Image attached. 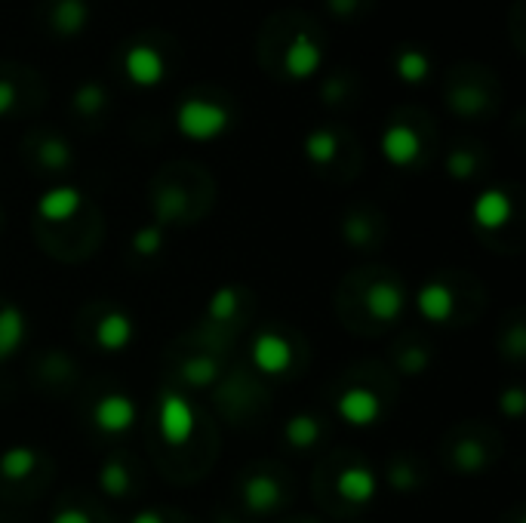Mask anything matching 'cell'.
<instances>
[{
  "instance_id": "obj_1",
  "label": "cell",
  "mask_w": 526,
  "mask_h": 523,
  "mask_svg": "<svg viewBox=\"0 0 526 523\" xmlns=\"http://www.w3.org/2000/svg\"><path fill=\"white\" fill-rule=\"evenodd\" d=\"M176 124L188 139L207 142V139H216L219 133L228 130V111L219 108L216 102H207V99H188L179 105Z\"/></svg>"
},
{
  "instance_id": "obj_2",
  "label": "cell",
  "mask_w": 526,
  "mask_h": 523,
  "mask_svg": "<svg viewBox=\"0 0 526 523\" xmlns=\"http://www.w3.org/2000/svg\"><path fill=\"white\" fill-rule=\"evenodd\" d=\"M157 425H160V434H164L167 444H185V440L194 434V425H197L194 407L179 394H167L164 400H160Z\"/></svg>"
},
{
  "instance_id": "obj_3",
  "label": "cell",
  "mask_w": 526,
  "mask_h": 523,
  "mask_svg": "<svg viewBox=\"0 0 526 523\" xmlns=\"http://www.w3.org/2000/svg\"><path fill=\"white\" fill-rule=\"evenodd\" d=\"M124 65H127L130 80H133V84H139V87H154V84H160V80H164V74H167L164 56H160L154 47H145V44L133 47V50L127 53Z\"/></svg>"
},
{
  "instance_id": "obj_4",
  "label": "cell",
  "mask_w": 526,
  "mask_h": 523,
  "mask_svg": "<svg viewBox=\"0 0 526 523\" xmlns=\"http://www.w3.org/2000/svg\"><path fill=\"white\" fill-rule=\"evenodd\" d=\"M93 419L102 431L108 434H120V431H127L136 419V407L130 404V397L124 394H105L96 410H93Z\"/></svg>"
},
{
  "instance_id": "obj_5",
  "label": "cell",
  "mask_w": 526,
  "mask_h": 523,
  "mask_svg": "<svg viewBox=\"0 0 526 523\" xmlns=\"http://www.w3.org/2000/svg\"><path fill=\"white\" fill-rule=\"evenodd\" d=\"M382 151L394 167H410L422 151V142H419L416 130H410L407 124H394L382 136Z\"/></svg>"
},
{
  "instance_id": "obj_6",
  "label": "cell",
  "mask_w": 526,
  "mask_h": 523,
  "mask_svg": "<svg viewBox=\"0 0 526 523\" xmlns=\"http://www.w3.org/2000/svg\"><path fill=\"white\" fill-rule=\"evenodd\" d=\"M320 62H323V50L314 44L311 37L302 34L287 47V56H283V71H287L290 77H296V80H305L320 68Z\"/></svg>"
},
{
  "instance_id": "obj_7",
  "label": "cell",
  "mask_w": 526,
  "mask_h": 523,
  "mask_svg": "<svg viewBox=\"0 0 526 523\" xmlns=\"http://www.w3.org/2000/svg\"><path fill=\"white\" fill-rule=\"evenodd\" d=\"M290 357H293V351H290L287 339H280L277 333H262L253 342V360L262 373H283L290 367Z\"/></svg>"
},
{
  "instance_id": "obj_8",
  "label": "cell",
  "mask_w": 526,
  "mask_h": 523,
  "mask_svg": "<svg viewBox=\"0 0 526 523\" xmlns=\"http://www.w3.org/2000/svg\"><path fill=\"white\" fill-rule=\"evenodd\" d=\"M339 413L351 425H373L376 416H379V397L367 388H351L339 400Z\"/></svg>"
},
{
  "instance_id": "obj_9",
  "label": "cell",
  "mask_w": 526,
  "mask_h": 523,
  "mask_svg": "<svg viewBox=\"0 0 526 523\" xmlns=\"http://www.w3.org/2000/svg\"><path fill=\"white\" fill-rule=\"evenodd\" d=\"M77 210H80V191L71 188V185L50 188L44 197L37 200V213L44 216V219H50V222H65V219H71Z\"/></svg>"
},
{
  "instance_id": "obj_10",
  "label": "cell",
  "mask_w": 526,
  "mask_h": 523,
  "mask_svg": "<svg viewBox=\"0 0 526 523\" xmlns=\"http://www.w3.org/2000/svg\"><path fill=\"white\" fill-rule=\"evenodd\" d=\"M508 216H511V200H508L505 191L490 188V191H483V194L477 197V204H474V219H477V225H483V228H499V225L508 222Z\"/></svg>"
},
{
  "instance_id": "obj_11",
  "label": "cell",
  "mask_w": 526,
  "mask_h": 523,
  "mask_svg": "<svg viewBox=\"0 0 526 523\" xmlns=\"http://www.w3.org/2000/svg\"><path fill=\"white\" fill-rule=\"evenodd\" d=\"M339 493L351 502H370L376 493V474L370 468H345L339 474Z\"/></svg>"
},
{
  "instance_id": "obj_12",
  "label": "cell",
  "mask_w": 526,
  "mask_h": 523,
  "mask_svg": "<svg viewBox=\"0 0 526 523\" xmlns=\"http://www.w3.org/2000/svg\"><path fill=\"white\" fill-rule=\"evenodd\" d=\"M133 339V320L120 311H111L108 317H102L99 324V345L108 351H120Z\"/></svg>"
},
{
  "instance_id": "obj_13",
  "label": "cell",
  "mask_w": 526,
  "mask_h": 523,
  "mask_svg": "<svg viewBox=\"0 0 526 523\" xmlns=\"http://www.w3.org/2000/svg\"><path fill=\"white\" fill-rule=\"evenodd\" d=\"M87 19H90V7L84 4V0H59V4L53 7L50 22L59 34H77L87 25Z\"/></svg>"
},
{
  "instance_id": "obj_14",
  "label": "cell",
  "mask_w": 526,
  "mask_h": 523,
  "mask_svg": "<svg viewBox=\"0 0 526 523\" xmlns=\"http://www.w3.org/2000/svg\"><path fill=\"white\" fill-rule=\"evenodd\" d=\"M25 339V317L19 308H4L0 311V360L10 357Z\"/></svg>"
},
{
  "instance_id": "obj_15",
  "label": "cell",
  "mask_w": 526,
  "mask_h": 523,
  "mask_svg": "<svg viewBox=\"0 0 526 523\" xmlns=\"http://www.w3.org/2000/svg\"><path fill=\"white\" fill-rule=\"evenodd\" d=\"M419 308L425 317L431 320H447L450 311H453V293L443 287V284H428L422 293H419Z\"/></svg>"
},
{
  "instance_id": "obj_16",
  "label": "cell",
  "mask_w": 526,
  "mask_h": 523,
  "mask_svg": "<svg viewBox=\"0 0 526 523\" xmlns=\"http://www.w3.org/2000/svg\"><path fill=\"white\" fill-rule=\"evenodd\" d=\"M370 308H373L376 317L394 320L400 314V308H403V293L394 284H388V280H385V284H376L370 290Z\"/></svg>"
},
{
  "instance_id": "obj_17",
  "label": "cell",
  "mask_w": 526,
  "mask_h": 523,
  "mask_svg": "<svg viewBox=\"0 0 526 523\" xmlns=\"http://www.w3.org/2000/svg\"><path fill=\"white\" fill-rule=\"evenodd\" d=\"M428 56L419 53V50H400L397 59H394V71L397 77H403L407 84H419V80L428 77Z\"/></svg>"
},
{
  "instance_id": "obj_18",
  "label": "cell",
  "mask_w": 526,
  "mask_h": 523,
  "mask_svg": "<svg viewBox=\"0 0 526 523\" xmlns=\"http://www.w3.org/2000/svg\"><path fill=\"white\" fill-rule=\"evenodd\" d=\"M280 499V490L271 477H253L250 487H247V505L256 508V511H268L271 505H277Z\"/></svg>"
},
{
  "instance_id": "obj_19",
  "label": "cell",
  "mask_w": 526,
  "mask_h": 523,
  "mask_svg": "<svg viewBox=\"0 0 526 523\" xmlns=\"http://www.w3.org/2000/svg\"><path fill=\"white\" fill-rule=\"evenodd\" d=\"M336 136L330 130H314L308 139H305V154L314 160V164H330V160L336 157Z\"/></svg>"
},
{
  "instance_id": "obj_20",
  "label": "cell",
  "mask_w": 526,
  "mask_h": 523,
  "mask_svg": "<svg viewBox=\"0 0 526 523\" xmlns=\"http://www.w3.org/2000/svg\"><path fill=\"white\" fill-rule=\"evenodd\" d=\"M317 434H320V425H317L311 416H296V419L287 425V440H290L293 447H299V450L311 447L314 440H317Z\"/></svg>"
},
{
  "instance_id": "obj_21",
  "label": "cell",
  "mask_w": 526,
  "mask_h": 523,
  "mask_svg": "<svg viewBox=\"0 0 526 523\" xmlns=\"http://www.w3.org/2000/svg\"><path fill=\"white\" fill-rule=\"evenodd\" d=\"M31 468H34V453L28 447H16L0 459V471H4L7 477H25Z\"/></svg>"
},
{
  "instance_id": "obj_22",
  "label": "cell",
  "mask_w": 526,
  "mask_h": 523,
  "mask_svg": "<svg viewBox=\"0 0 526 523\" xmlns=\"http://www.w3.org/2000/svg\"><path fill=\"white\" fill-rule=\"evenodd\" d=\"M37 157H40V164H44V167H50V170H62V167H68L71 151H68V145H65L62 139H47L44 145H40Z\"/></svg>"
},
{
  "instance_id": "obj_23",
  "label": "cell",
  "mask_w": 526,
  "mask_h": 523,
  "mask_svg": "<svg viewBox=\"0 0 526 523\" xmlns=\"http://www.w3.org/2000/svg\"><path fill=\"white\" fill-rule=\"evenodd\" d=\"M102 105H105V90H102L99 84H84V87H77V93H74V108H77V111L96 114Z\"/></svg>"
},
{
  "instance_id": "obj_24",
  "label": "cell",
  "mask_w": 526,
  "mask_h": 523,
  "mask_svg": "<svg viewBox=\"0 0 526 523\" xmlns=\"http://www.w3.org/2000/svg\"><path fill=\"white\" fill-rule=\"evenodd\" d=\"M450 102H453V108L462 111L465 117H471V114H477V111L483 108V96L474 93V90H459Z\"/></svg>"
},
{
  "instance_id": "obj_25",
  "label": "cell",
  "mask_w": 526,
  "mask_h": 523,
  "mask_svg": "<svg viewBox=\"0 0 526 523\" xmlns=\"http://www.w3.org/2000/svg\"><path fill=\"white\" fill-rule=\"evenodd\" d=\"M213 376H216V367L210 364V360H191V364L185 367V379L194 382V385L213 382Z\"/></svg>"
},
{
  "instance_id": "obj_26",
  "label": "cell",
  "mask_w": 526,
  "mask_h": 523,
  "mask_svg": "<svg viewBox=\"0 0 526 523\" xmlns=\"http://www.w3.org/2000/svg\"><path fill=\"white\" fill-rule=\"evenodd\" d=\"M447 167H450V173H453L456 179H468V176L474 173V154H468V151H453L450 160H447Z\"/></svg>"
},
{
  "instance_id": "obj_27",
  "label": "cell",
  "mask_w": 526,
  "mask_h": 523,
  "mask_svg": "<svg viewBox=\"0 0 526 523\" xmlns=\"http://www.w3.org/2000/svg\"><path fill=\"white\" fill-rule=\"evenodd\" d=\"M102 487H105L108 493H114V496L124 493V490H127V474H124V468L108 465V468L102 471Z\"/></svg>"
},
{
  "instance_id": "obj_28",
  "label": "cell",
  "mask_w": 526,
  "mask_h": 523,
  "mask_svg": "<svg viewBox=\"0 0 526 523\" xmlns=\"http://www.w3.org/2000/svg\"><path fill=\"white\" fill-rule=\"evenodd\" d=\"M157 247H160V231H157V228H145V231L136 234V250H139L142 256L157 253Z\"/></svg>"
},
{
  "instance_id": "obj_29",
  "label": "cell",
  "mask_w": 526,
  "mask_h": 523,
  "mask_svg": "<svg viewBox=\"0 0 526 523\" xmlns=\"http://www.w3.org/2000/svg\"><path fill=\"white\" fill-rule=\"evenodd\" d=\"M210 311H213L216 317H228V314L234 311V290H219V293L213 296V302H210Z\"/></svg>"
},
{
  "instance_id": "obj_30",
  "label": "cell",
  "mask_w": 526,
  "mask_h": 523,
  "mask_svg": "<svg viewBox=\"0 0 526 523\" xmlns=\"http://www.w3.org/2000/svg\"><path fill=\"white\" fill-rule=\"evenodd\" d=\"M13 102H16V90H13V84H7V80H0V117H4V114L13 108Z\"/></svg>"
},
{
  "instance_id": "obj_31",
  "label": "cell",
  "mask_w": 526,
  "mask_h": 523,
  "mask_svg": "<svg viewBox=\"0 0 526 523\" xmlns=\"http://www.w3.org/2000/svg\"><path fill=\"white\" fill-rule=\"evenodd\" d=\"M53 523H90L84 511H77V508H65L53 517Z\"/></svg>"
},
{
  "instance_id": "obj_32",
  "label": "cell",
  "mask_w": 526,
  "mask_h": 523,
  "mask_svg": "<svg viewBox=\"0 0 526 523\" xmlns=\"http://www.w3.org/2000/svg\"><path fill=\"white\" fill-rule=\"evenodd\" d=\"M133 523H164V520H160V514H154V511H145V514H139Z\"/></svg>"
},
{
  "instance_id": "obj_33",
  "label": "cell",
  "mask_w": 526,
  "mask_h": 523,
  "mask_svg": "<svg viewBox=\"0 0 526 523\" xmlns=\"http://www.w3.org/2000/svg\"><path fill=\"white\" fill-rule=\"evenodd\" d=\"M339 80H333V84H327V93H323V96H327V99H339Z\"/></svg>"
}]
</instances>
